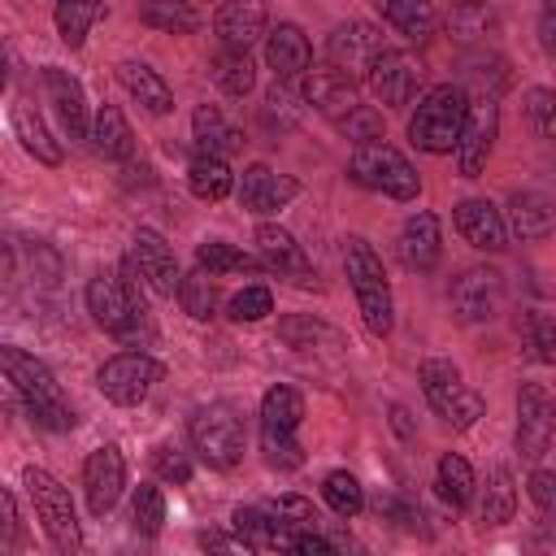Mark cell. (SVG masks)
<instances>
[{"instance_id": "b9f144b4", "label": "cell", "mask_w": 556, "mask_h": 556, "mask_svg": "<svg viewBox=\"0 0 556 556\" xmlns=\"http://www.w3.org/2000/svg\"><path fill=\"white\" fill-rule=\"evenodd\" d=\"M178 304L187 317L195 321H208L217 313V287H213V274L208 269H195V274H182V287H178Z\"/></svg>"}, {"instance_id": "5bb4252c", "label": "cell", "mask_w": 556, "mask_h": 556, "mask_svg": "<svg viewBox=\"0 0 556 556\" xmlns=\"http://www.w3.org/2000/svg\"><path fill=\"white\" fill-rule=\"evenodd\" d=\"M130 261L139 265L143 282H148L156 295H178V287H182L178 256H174V248H169L152 226H139V230H135V239H130Z\"/></svg>"}, {"instance_id": "74e56055", "label": "cell", "mask_w": 556, "mask_h": 556, "mask_svg": "<svg viewBox=\"0 0 556 556\" xmlns=\"http://www.w3.org/2000/svg\"><path fill=\"white\" fill-rule=\"evenodd\" d=\"M213 83L226 91V96H248L252 83H256V70H252V56L239 52V48H217L213 65H208Z\"/></svg>"}, {"instance_id": "11a10c76", "label": "cell", "mask_w": 556, "mask_h": 556, "mask_svg": "<svg viewBox=\"0 0 556 556\" xmlns=\"http://www.w3.org/2000/svg\"><path fill=\"white\" fill-rule=\"evenodd\" d=\"M0 513H4V521H0V543H4V547H17V504H13V491H0Z\"/></svg>"}, {"instance_id": "d6986e66", "label": "cell", "mask_w": 556, "mask_h": 556, "mask_svg": "<svg viewBox=\"0 0 556 556\" xmlns=\"http://www.w3.org/2000/svg\"><path fill=\"white\" fill-rule=\"evenodd\" d=\"M256 252L265 261V269H274L278 278H291V282H313V265L304 256V248L295 243L291 230L274 226V222H261L256 226Z\"/></svg>"}, {"instance_id": "ac0fdd59", "label": "cell", "mask_w": 556, "mask_h": 556, "mask_svg": "<svg viewBox=\"0 0 556 556\" xmlns=\"http://www.w3.org/2000/svg\"><path fill=\"white\" fill-rule=\"evenodd\" d=\"M304 100L317 113H326L330 122H339L343 113L356 109V78L348 70L330 65V61L326 65H313V70H304Z\"/></svg>"}, {"instance_id": "680465c9", "label": "cell", "mask_w": 556, "mask_h": 556, "mask_svg": "<svg viewBox=\"0 0 556 556\" xmlns=\"http://www.w3.org/2000/svg\"><path fill=\"white\" fill-rule=\"evenodd\" d=\"M387 413H391V426H395V434H400L404 443H413V439H417V430H413V421H408V408H404V404H391Z\"/></svg>"}, {"instance_id": "4316f807", "label": "cell", "mask_w": 556, "mask_h": 556, "mask_svg": "<svg viewBox=\"0 0 556 556\" xmlns=\"http://www.w3.org/2000/svg\"><path fill=\"white\" fill-rule=\"evenodd\" d=\"M191 139H195V152H204V156H230L243 148V135L226 122V113L217 104H200L191 113Z\"/></svg>"}, {"instance_id": "c3c4849f", "label": "cell", "mask_w": 556, "mask_h": 556, "mask_svg": "<svg viewBox=\"0 0 556 556\" xmlns=\"http://www.w3.org/2000/svg\"><path fill=\"white\" fill-rule=\"evenodd\" d=\"M269 313H274V295L261 282H252V287L230 295V321H265Z\"/></svg>"}, {"instance_id": "f907efd6", "label": "cell", "mask_w": 556, "mask_h": 556, "mask_svg": "<svg viewBox=\"0 0 556 556\" xmlns=\"http://www.w3.org/2000/svg\"><path fill=\"white\" fill-rule=\"evenodd\" d=\"M152 469H156L161 482H174V486L191 482V460H187V452H178L174 443H161V447L152 452Z\"/></svg>"}, {"instance_id": "8d00e7d4", "label": "cell", "mask_w": 556, "mask_h": 556, "mask_svg": "<svg viewBox=\"0 0 556 556\" xmlns=\"http://www.w3.org/2000/svg\"><path fill=\"white\" fill-rule=\"evenodd\" d=\"M300 417H304V395L295 387L274 382L261 395V426H269V430H300Z\"/></svg>"}, {"instance_id": "83f0119b", "label": "cell", "mask_w": 556, "mask_h": 556, "mask_svg": "<svg viewBox=\"0 0 556 556\" xmlns=\"http://www.w3.org/2000/svg\"><path fill=\"white\" fill-rule=\"evenodd\" d=\"M91 148L104 156V161H126L135 152V130L126 122V113L117 104H100L96 117H91Z\"/></svg>"}, {"instance_id": "52a82bcc", "label": "cell", "mask_w": 556, "mask_h": 556, "mask_svg": "<svg viewBox=\"0 0 556 556\" xmlns=\"http://www.w3.org/2000/svg\"><path fill=\"white\" fill-rule=\"evenodd\" d=\"M417 378H421V395H426V404H430L452 430H469V426L486 413L482 395L469 391V387L460 382V369H456L447 356H426L421 369H417Z\"/></svg>"}, {"instance_id": "816d5d0a", "label": "cell", "mask_w": 556, "mask_h": 556, "mask_svg": "<svg viewBox=\"0 0 556 556\" xmlns=\"http://www.w3.org/2000/svg\"><path fill=\"white\" fill-rule=\"evenodd\" d=\"M374 508H378V517L395 521L400 530H426V526H421V521H426V517H421V508H417L413 500H404V495H391V491H387V495H378V500H374Z\"/></svg>"}, {"instance_id": "7c38bea8", "label": "cell", "mask_w": 556, "mask_h": 556, "mask_svg": "<svg viewBox=\"0 0 556 556\" xmlns=\"http://www.w3.org/2000/svg\"><path fill=\"white\" fill-rule=\"evenodd\" d=\"M447 300H452L456 321H465V326L486 321V317H495V308H500V300H504V278H500V269H491V265H469V269L452 282Z\"/></svg>"}, {"instance_id": "7bdbcfd3", "label": "cell", "mask_w": 556, "mask_h": 556, "mask_svg": "<svg viewBox=\"0 0 556 556\" xmlns=\"http://www.w3.org/2000/svg\"><path fill=\"white\" fill-rule=\"evenodd\" d=\"M521 339H526V356H530V361L556 365V317H552V313L530 308V313H526V326H521Z\"/></svg>"}, {"instance_id": "30bf717a", "label": "cell", "mask_w": 556, "mask_h": 556, "mask_svg": "<svg viewBox=\"0 0 556 556\" xmlns=\"http://www.w3.org/2000/svg\"><path fill=\"white\" fill-rule=\"evenodd\" d=\"M552 434H556V404H552L547 387L521 382L517 387V452H521V460H539L552 447Z\"/></svg>"}, {"instance_id": "db71d44e", "label": "cell", "mask_w": 556, "mask_h": 556, "mask_svg": "<svg viewBox=\"0 0 556 556\" xmlns=\"http://www.w3.org/2000/svg\"><path fill=\"white\" fill-rule=\"evenodd\" d=\"M274 513H278L287 526H295V530H304V526H317V513H313V504H308L304 495H282V500L274 504Z\"/></svg>"}, {"instance_id": "681fc988", "label": "cell", "mask_w": 556, "mask_h": 556, "mask_svg": "<svg viewBox=\"0 0 556 556\" xmlns=\"http://www.w3.org/2000/svg\"><path fill=\"white\" fill-rule=\"evenodd\" d=\"M526 113H530L534 130L556 143V91L552 87H530L526 91Z\"/></svg>"}, {"instance_id": "484cf974", "label": "cell", "mask_w": 556, "mask_h": 556, "mask_svg": "<svg viewBox=\"0 0 556 556\" xmlns=\"http://www.w3.org/2000/svg\"><path fill=\"white\" fill-rule=\"evenodd\" d=\"M230 526L256 552H291V539H295V526H287L278 513H261V508H235Z\"/></svg>"}, {"instance_id": "5b68a950", "label": "cell", "mask_w": 556, "mask_h": 556, "mask_svg": "<svg viewBox=\"0 0 556 556\" xmlns=\"http://www.w3.org/2000/svg\"><path fill=\"white\" fill-rule=\"evenodd\" d=\"M187 434H191L195 456L208 469H235L243 460V417L226 400L200 404L191 413V421H187Z\"/></svg>"}, {"instance_id": "bcb514c9", "label": "cell", "mask_w": 556, "mask_h": 556, "mask_svg": "<svg viewBox=\"0 0 556 556\" xmlns=\"http://www.w3.org/2000/svg\"><path fill=\"white\" fill-rule=\"evenodd\" d=\"M261 447H265V460L274 469H300L304 465V447L295 443V430H269V426H261Z\"/></svg>"}, {"instance_id": "4fadbf2b", "label": "cell", "mask_w": 556, "mask_h": 556, "mask_svg": "<svg viewBox=\"0 0 556 556\" xmlns=\"http://www.w3.org/2000/svg\"><path fill=\"white\" fill-rule=\"evenodd\" d=\"M122 486H126L122 447L117 443H104V447L87 452V460H83V491H87V508L96 517H104L122 500Z\"/></svg>"}, {"instance_id": "f5cc1de1", "label": "cell", "mask_w": 556, "mask_h": 556, "mask_svg": "<svg viewBox=\"0 0 556 556\" xmlns=\"http://www.w3.org/2000/svg\"><path fill=\"white\" fill-rule=\"evenodd\" d=\"M526 486H530L534 508H539L543 517H552V521H556V473H552V469H534Z\"/></svg>"}, {"instance_id": "9a60e30c", "label": "cell", "mask_w": 556, "mask_h": 556, "mask_svg": "<svg viewBox=\"0 0 556 556\" xmlns=\"http://www.w3.org/2000/svg\"><path fill=\"white\" fill-rule=\"evenodd\" d=\"M378 52H382V30H378L374 22H339V26L330 30V39H326L330 65L348 70L352 78H356V74H369V65H374Z\"/></svg>"}, {"instance_id": "7a4b0ae2", "label": "cell", "mask_w": 556, "mask_h": 556, "mask_svg": "<svg viewBox=\"0 0 556 556\" xmlns=\"http://www.w3.org/2000/svg\"><path fill=\"white\" fill-rule=\"evenodd\" d=\"M0 365H4V378L22 395V404H26L35 426H43V430H70L74 426V408H70V400L61 395L52 369L39 356H30L22 348H0Z\"/></svg>"}, {"instance_id": "ab89813d", "label": "cell", "mask_w": 556, "mask_h": 556, "mask_svg": "<svg viewBox=\"0 0 556 556\" xmlns=\"http://www.w3.org/2000/svg\"><path fill=\"white\" fill-rule=\"evenodd\" d=\"M195 265H200V269H208V274L217 278V274H256L265 261H256V256L239 252L235 243H222V239H204V243L195 248Z\"/></svg>"}, {"instance_id": "f546056e", "label": "cell", "mask_w": 556, "mask_h": 556, "mask_svg": "<svg viewBox=\"0 0 556 556\" xmlns=\"http://www.w3.org/2000/svg\"><path fill=\"white\" fill-rule=\"evenodd\" d=\"M117 78H122V87H126L148 113H169V109H174V91H169V83H165L152 65H143V61H122V65H117Z\"/></svg>"}, {"instance_id": "e0dca14e", "label": "cell", "mask_w": 556, "mask_h": 556, "mask_svg": "<svg viewBox=\"0 0 556 556\" xmlns=\"http://www.w3.org/2000/svg\"><path fill=\"white\" fill-rule=\"evenodd\" d=\"M213 30L222 39V48H239L248 52L256 39L269 35V4L265 0H222Z\"/></svg>"}, {"instance_id": "ee69618b", "label": "cell", "mask_w": 556, "mask_h": 556, "mask_svg": "<svg viewBox=\"0 0 556 556\" xmlns=\"http://www.w3.org/2000/svg\"><path fill=\"white\" fill-rule=\"evenodd\" d=\"M130 521L148 539L161 534V526H165V495H161V486H152V482H139L135 486V495H130Z\"/></svg>"}, {"instance_id": "d6a6232c", "label": "cell", "mask_w": 556, "mask_h": 556, "mask_svg": "<svg viewBox=\"0 0 556 556\" xmlns=\"http://www.w3.org/2000/svg\"><path fill=\"white\" fill-rule=\"evenodd\" d=\"M513 513H517V482H513V473L504 465H495L486 473L478 517H482V526H504V521H513Z\"/></svg>"}, {"instance_id": "7dc6e473", "label": "cell", "mask_w": 556, "mask_h": 556, "mask_svg": "<svg viewBox=\"0 0 556 556\" xmlns=\"http://www.w3.org/2000/svg\"><path fill=\"white\" fill-rule=\"evenodd\" d=\"M334 126H339V135L352 139V143H378V139H382V113L369 109V104H356V109L343 113Z\"/></svg>"}, {"instance_id": "7402d4cb", "label": "cell", "mask_w": 556, "mask_h": 556, "mask_svg": "<svg viewBox=\"0 0 556 556\" xmlns=\"http://www.w3.org/2000/svg\"><path fill=\"white\" fill-rule=\"evenodd\" d=\"M43 87H48V96H52V104H56L61 126H65L74 139H87V135H91V117H96V113H87L83 83H78L70 70L48 65V70H43Z\"/></svg>"}, {"instance_id": "f6af8a7d", "label": "cell", "mask_w": 556, "mask_h": 556, "mask_svg": "<svg viewBox=\"0 0 556 556\" xmlns=\"http://www.w3.org/2000/svg\"><path fill=\"white\" fill-rule=\"evenodd\" d=\"M321 495H326V504H330L339 517H356V513L365 508V491H361V482H356L348 469H334V473H326V482H321Z\"/></svg>"}, {"instance_id": "836d02e7", "label": "cell", "mask_w": 556, "mask_h": 556, "mask_svg": "<svg viewBox=\"0 0 556 556\" xmlns=\"http://www.w3.org/2000/svg\"><path fill=\"white\" fill-rule=\"evenodd\" d=\"M187 187H191V195H200V200H226V195L235 191V174H230L226 156H204V152H195V161H191V169H187Z\"/></svg>"}, {"instance_id": "2e32d148", "label": "cell", "mask_w": 556, "mask_h": 556, "mask_svg": "<svg viewBox=\"0 0 556 556\" xmlns=\"http://www.w3.org/2000/svg\"><path fill=\"white\" fill-rule=\"evenodd\" d=\"M417 78H421V70H417V65H413V56H408V52H400V48H382V52L374 56L369 74H365V83H369L374 100H378V104H391V109L413 100Z\"/></svg>"}, {"instance_id": "9c48e42d", "label": "cell", "mask_w": 556, "mask_h": 556, "mask_svg": "<svg viewBox=\"0 0 556 556\" xmlns=\"http://www.w3.org/2000/svg\"><path fill=\"white\" fill-rule=\"evenodd\" d=\"M161 378H165V365L152 361L148 352H117V356H109V361L100 365L96 387H100L104 400L130 408V404H143Z\"/></svg>"}, {"instance_id": "8992f818", "label": "cell", "mask_w": 556, "mask_h": 556, "mask_svg": "<svg viewBox=\"0 0 556 556\" xmlns=\"http://www.w3.org/2000/svg\"><path fill=\"white\" fill-rule=\"evenodd\" d=\"M22 482H26V495L35 504V517L43 521V534L52 539L56 552H78L83 547V530H78V513H74V500H70V486L39 469V465H26L22 469Z\"/></svg>"}, {"instance_id": "8fae6325", "label": "cell", "mask_w": 556, "mask_h": 556, "mask_svg": "<svg viewBox=\"0 0 556 556\" xmlns=\"http://www.w3.org/2000/svg\"><path fill=\"white\" fill-rule=\"evenodd\" d=\"M495 130H500V104H495V96L469 100V117H465L460 139H456V169L465 178H478L486 169V156L495 148Z\"/></svg>"}, {"instance_id": "4dcf8cb0", "label": "cell", "mask_w": 556, "mask_h": 556, "mask_svg": "<svg viewBox=\"0 0 556 556\" xmlns=\"http://www.w3.org/2000/svg\"><path fill=\"white\" fill-rule=\"evenodd\" d=\"M304 91H295L287 78H274V87L265 91V104H261V122H265V130L278 139V135H287V130H295L300 126V117H304Z\"/></svg>"}, {"instance_id": "6da1fadb", "label": "cell", "mask_w": 556, "mask_h": 556, "mask_svg": "<svg viewBox=\"0 0 556 556\" xmlns=\"http://www.w3.org/2000/svg\"><path fill=\"white\" fill-rule=\"evenodd\" d=\"M139 265L126 256L122 269H100L91 282H87V308L91 317L113 334L122 339L126 348H143L152 343V317H148V304H143V282H139Z\"/></svg>"}, {"instance_id": "d590c367", "label": "cell", "mask_w": 556, "mask_h": 556, "mask_svg": "<svg viewBox=\"0 0 556 556\" xmlns=\"http://www.w3.org/2000/svg\"><path fill=\"white\" fill-rule=\"evenodd\" d=\"M139 17H143V26L165 30V35L200 30V13L191 9V0H139Z\"/></svg>"}, {"instance_id": "ffe728a7", "label": "cell", "mask_w": 556, "mask_h": 556, "mask_svg": "<svg viewBox=\"0 0 556 556\" xmlns=\"http://www.w3.org/2000/svg\"><path fill=\"white\" fill-rule=\"evenodd\" d=\"M295 191H300V182L287 178V174H274L269 165H248L243 178H239V204L256 217L278 213L287 200H295Z\"/></svg>"}, {"instance_id": "277c9868", "label": "cell", "mask_w": 556, "mask_h": 556, "mask_svg": "<svg viewBox=\"0 0 556 556\" xmlns=\"http://www.w3.org/2000/svg\"><path fill=\"white\" fill-rule=\"evenodd\" d=\"M343 269H348V282H352V295H356L365 330L374 339H387L391 326H395V313H391V287H387V269H382L378 252L365 239L352 235L343 243Z\"/></svg>"}, {"instance_id": "3957f363", "label": "cell", "mask_w": 556, "mask_h": 556, "mask_svg": "<svg viewBox=\"0 0 556 556\" xmlns=\"http://www.w3.org/2000/svg\"><path fill=\"white\" fill-rule=\"evenodd\" d=\"M469 117V91L460 83H439L417 100V113L408 117V139L421 152H452L460 139V126Z\"/></svg>"}, {"instance_id": "60d3db41", "label": "cell", "mask_w": 556, "mask_h": 556, "mask_svg": "<svg viewBox=\"0 0 556 556\" xmlns=\"http://www.w3.org/2000/svg\"><path fill=\"white\" fill-rule=\"evenodd\" d=\"M100 17V0H56V35L65 48H83Z\"/></svg>"}, {"instance_id": "44dd1931", "label": "cell", "mask_w": 556, "mask_h": 556, "mask_svg": "<svg viewBox=\"0 0 556 556\" xmlns=\"http://www.w3.org/2000/svg\"><path fill=\"white\" fill-rule=\"evenodd\" d=\"M452 222H456L460 239L469 248H478V252H500L504 239H508V222H504V213L491 200H460Z\"/></svg>"}, {"instance_id": "9f6ffc18", "label": "cell", "mask_w": 556, "mask_h": 556, "mask_svg": "<svg viewBox=\"0 0 556 556\" xmlns=\"http://www.w3.org/2000/svg\"><path fill=\"white\" fill-rule=\"evenodd\" d=\"M539 43L556 56V0H543V13H539Z\"/></svg>"}, {"instance_id": "d4e9b609", "label": "cell", "mask_w": 556, "mask_h": 556, "mask_svg": "<svg viewBox=\"0 0 556 556\" xmlns=\"http://www.w3.org/2000/svg\"><path fill=\"white\" fill-rule=\"evenodd\" d=\"M508 230L526 243L534 239H547L556 230V204L543 195V191H513L508 195V213H504Z\"/></svg>"}, {"instance_id": "6f0895ef", "label": "cell", "mask_w": 556, "mask_h": 556, "mask_svg": "<svg viewBox=\"0 0 556 556\" xmlns=\"http://www.w3.org/2000/svg\"><path fill=\"white\" fill-rule=\"evenodd\" d=\"M200 547H208V552H248V543L239 539V534H222V530H204L200 534Z\"/></svg>"}, {"instance_id": "e575fe53", "label": "cell", "mask_w": 556, "mask_h": 556, "mask_svg": "<svg viewBox=\"0 0 556 556\" xmlns=\"http://www.w3.org/2000/svg\"><path fill=\"white\" fill-rule=\"evenodd\" d=\"M278 339H282L287 348H295V352H313V348H343V334H339L334 326H326V321H317V317H304V313L282 317V321H278Z\"/></svg>"}, {"instance_id": "603a6c76", "label": "cell", "mask_w": 556, "mask_h": 556, "mask_svg": "<svg viewBox=\"0 0 556 556\" xmlns=\"http://www.w3.org/2000/svg\"><path fill=\"white\" fill-rule=\"evenodd\" d=\"M439 256H443V230H439V217L421 208V213H413V217L404 222V230H400V261H404V269L426 274V269L439 265Z\"/></svg>"}, {"instance_id": "cb8c5ba5", "label": "cell", "mask_w": 556, "mask_h": 556, "mask_svg": "<svg viewBox=\"0 0 556 556\" xmlns=\"http://www.w3.org/2000/svg\"><path fill=\"white\" fill-rule=\"evenodd\" d=\"M265 61L274 70V78H304V70L313 65V48L304 39V30L295 22H278L269 35H265Z\"/></svg>"}, {"instance_id": "1f68e13d", "label": "cell", "mask_w": 556, "mask_h": 556, "mask_svg": "<svg viewBox=\"0 0 556 556\" xmlns=\"http://www.w3.org/2000/svg\"><path fill=\"white\" fill-rule=\"evenodd\" d=\"M13 130H17L22 148H26L35 161H43V165H61V143L52 139V130L43 126V117H39L26 100L13 104Z\"/></svg>"}, {"instance_id": "ba28073f", "label": "cell", "mask_w": 556, "mask_h": 556, "mask_svg": "<svg viewBox=\"0 0 556 556\" xmlns=\"http://www.w3.org/2000/svg\"><path fill=\"white\" fill-rule=\"evenodd\" d=\"M348 174H352L361 187L382 191V195H391V200H417V191H421L417 169H413L408 156H404L400 148H391L387 139H378V143H356V148H352V161H348Z\"/></svg>"}, {"instance_id": "f1b7e54d", "label": "cell", "mask_w": 556, "mask_h": 556, "mask_svg": "<svg viewBox=\"0 0 556 556\" xmlns=\"http://www.w3.org/2000/svg\"><path fill=\"white\" fill-rule=\"evenodd\" d=\"M374 9H378L382 22L395 26L408 43H426V39L434 35V26H439L430 0H374Z\"/></svg>"}, {"instance_id": "f35d334b", "label": "cell", "mask_w": 556, "mask_h": 556, "mask_svg": "<svg viewBox=\"0 0 556 556\" xmlns=\"http://www.w3.org/2000/svg\"><path fill=\"white\" fill-rule=\"evenodd\" d=\"M434 486H439L443 504L465 508L473 500V469H469V460L456 456V452H443L439 456V469H434Z\"/></svg>"}]
</instances>
